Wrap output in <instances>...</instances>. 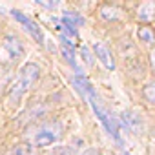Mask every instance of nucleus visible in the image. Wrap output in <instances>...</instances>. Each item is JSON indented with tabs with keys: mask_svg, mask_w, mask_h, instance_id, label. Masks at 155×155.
I'll use <instances>...</instances> for the list:
<instances>
[{
	"mask_svg": "<svg viewBox=\"0 0 155 155\" xmlns=\"http://www.w3.org/2000/svg\"><path fill=\"white\" fill-rule=\"evenodd\" d=\"M38 75H40V69H38L37 64H33V62L26 64V66L20 69L17 81L13 82V86H11V90H9V99H11V101H18L26 91H29V90L33 88V84H35L37 79H38Z\"/></svg>",
	"mask_w": 155,
	"mask_h": 155,
	"instance_id": "obj_1",
	"label": "nucleus"
},
{
	"mask_svg": "<svg viewBox=\"0 0 155 155\" xmlns=\"http://www.w3.org/2000/svg\"><path fill=\"white\" fill-rule=\"evenodd\" d=\"M88 101H90V104H91V108H93V111H95V115L99 117V120L106 126V130L110 131V135L117 140V142H122V139H120V135H119V128H117V122L101 108V104H99V101H97V97H95V91L93 93H90L88 97H86Z\"/></svg>",
	"mask_w": 155,
	"mask_h": 155,
	"instance_id": "obj_2",
	"label": "nucleus"
},
{
	"mask_svg": "<svg viewBox=\"0 0 155 155\" xmlns=\"http://www.w3.org/2000/svg\"><path fill=\"white\" fill-rule=\"evenodd\" d=\"M60 137H62V126L58 122H55V124H48V126L40 128L33 135V142L37 146H49V144L57 142Z\"/></svg>",
	"mask_w": 155,
	"mask_h": 155,
	"instance_id": "obj_3",
	"label": "nucleus"
},
{
	"mask_svg": "<svg viewBox=\"0 0 155 155\" xmlns=\"http://www.w3.org/2000/svg\"><path fill=\"white\" fill-rule=\"evenodd\" d=\"M11 15H13V17H15L22 26H26V29L29 31V35H31L38 44H42V42H44V35H42V29L38 28V24H35L31 18H28L24 13H20V11H17V9H11Z\"/></svg>",
	"mask_w": 155,
	"mask_h": 155,
	"instance_id": "obj_4",
	"label": "nucleus"
},
{
	"mask_svg": "<svg viewBox=\"0 0 155 155\" xmlns=\"http://www.w3.org/2000/svg\"><path fill=\"white\" fill-rule=\"evenodd\" d=\"M122 122H124L126 128L131 130L133 133H140L142 128H144V122H142L140 115L135 113V111H124V113H122Z\"/></svg>",
	"mask_w": 155,
	"mask_h": 155,
	"instance_id": "obj_5",
	"label": "nucleus"
},
{
	"mask_svg": "<svg viewBox=\"0 0 155 155\" xmlns=\"http://www.w3.org/2000/svg\"><path fill=\"white\" fill-rule=\"evenodd\" d=\"M4 48H6V51L9 53V57H11L13 60H18V58L24 55V46H22V42H20L17 37H6Z\"/></svg>",
	"mask_w": 155,
	"mask_h": 155,
	"instance_id": "obj_6",
	"label": "nucleus"
},
{
	"mask_svg": "<svg viewBox=\"0 0 155 155\" xmlns=\"http://www.w3.org/2000/svg\"><path fill=\"white\" fill-rule=\"evenodd\" d=\"M93 51H95L97 58H99V60H101L108 69H115V60H113L111 53L108 51V48H106L102 42H97V44L93 46Z\"/></svg>",
	"mask_w": 155,
	"mask_h": 155,
	"instance_id": "obj_7",
	"label": "nucleus"
},
{
	"mask_svg": "<svg viewBox=\"0 0 155 155\" xmlns=\"http://www.w3.org/2000/svg\"><path fill=\"white\" fill-rule=\"evenodd\" d=\"M60 49H62V55L66 57V60L75 68V69H79V66H77V60H75V55H73V44L66 38V37H60Z\"/></svg>",
	"mask_w": 155,
	"mask_h": 155,
	"instance_id": "obj_8",
	"label": "nucleus"
},
{
	"mask_svg": "<svg viewBox=\"0 0 155 155\" xmlns=\"http://www.w3.org/2000/svg\"><path fill=\"white\" fill-rule=\"evenodd\" d=\"M137 13H139L137 17H139L140 20H144V22L151 20L153 15H155V2H144V4H140V8H139Z\"/></svg>",
	"mask_w": 155,
	"mask_h": 155,
	"instance_id": "obj_9",
	"label": "nucleus"
},
{
	"mask_svg": "<svg viewBox=\"0 0 155 155\" xmlns=\"http://www.w3.org/2000/svg\"><path fill=\"white\" fill-rule=\"evenodd\" d=\"M8 155H38V151H37V148L31 146V144H18V146H15L13 150H9Z\"/></svg>",
	"mask_w": 155,
	"mask_h": 155,
	"instance_id": "obj_10",
	"label": "nucleus"
},
{
	"mask_svg": "<svg viewBox=\"0 0 155 155\" xmlns=\"http://www.w3.org/2000/svg\"><path fill=\"white\" fill-rule=\"evenodd\" d=\"M77 144H81V140H75L73 144H69V146H58L57 150H53V153H49V155H77L79 153V146Z\"/></svg>",
	"mask_w": 155,
	"mask_h": 155,
	"instance_id": "obj_11",
	"label": "nucleus"
},
{
	"mask_svg": "<svg viewBox=\"0 0 155 155\" xmlns=\"http://www.w3.org/2000/svg\"><path fill=\"white\" fill-rule=\"evenodd\" d=\"M62 22H64V24H68V26H71V28H75V26L84 24V18H82L81 15H77V13L66 11V13L62 15Z\"/></svg>",
	"mask_w": 155,
	"mask_h": 155,
	"instance_id": "obj_12",
	"label": "nucleus"
},
{
	"mask_svg": "<svg viewBox=\"0 0 155 155\" xmlns=\"http://www.w3.org/2000/svg\"><path fill=\"white\" fill-rule=\"evenodd\" d=\"M139 38L144 42V44H153L155 42V35L150 28H140L139 29Z\"/></svg>",
	"mask_w": 155,
	"mask_h": 155,
	"instance_id": "obj_13",
	"label": "nucleus"
},
{
	"mask_svg": "<svg viewBox=\"0 0 155 155\" xmlns=\"http://www.w3.org/2000/svg\"><path fill=\"white\" fill-rule=\"evenodd\" d=\"M144 97H146L151 104H155V82H150V84L144 88Z\"/></svg>",
	"mask_w": 155,
	"mask_h": 155,
	"instance_id": "obj_14",
	"label": "nucleus"
},
{
	"mask_svg": "<svg viewBox=\"0 0 155 155\" xmlns=\"http://www.w3.org/2000/svg\"><path fill=\"white\" fill-rule=\"evenodd\" d=\"M82 53H84V60H86V64H88V66H91V57H90V53H88V49H86V48H82Z\"/></svg>",
	"mask_w": 155,
	"mask_h": 155,
	"instance_id": "obj_15",
	"label": "nucleus"
},
{
	"mask_svg": "<svg viewBox=\"0 0 155 155\" xmlns=\"http://www.w3.org/2000/svg\"><path fill=\"white\" fill-rule=\"evenodd\" d=\"M82 155H101V153H99L97 150H86V151H84Z\"/></svg>",
	"mask_w": 155,
	"mask_h": 155,
	"instance_id": "obj_16",
	"label": "nucleus"
},
{
	"mask_svg": "<svg viewBox=\"0 0 155 155\" xmlns=\"http://www.w3.org/2000/svg\"><path fill=\"white\" fill-rule=\"evenodd\" d=\"M150 57H151V68L155 69V49L151 51V55H150Z\"/></svg>",
	"mask_w": 155,
	"mask_h": 155,
	"instance_id": "obj_17",
	"label": "nucleus"
},
{
	"mask_svg": "<svg viewBox=\"0 0 155 155\" xmlns=\"http://www.w3.org/2000/svg\"><path fill=\"white\" fill-rule=\"evenodd\" d=\"M0 86H2V81H0Z\"/></svg>",
	"mask_w": 155,
	"mask_h": 155,
	"instance_id": "obj_18",
	"label": "nucleus"
},
{
	"mask_svg": "<svg viewBox=\"0 0 155 155\" xmlns=\"http://www.w3.org/2000/svg\"><path fill=\"white\" fill-rule=\"evenodd\" d=\"M126 155H130V153H126Z\"/></svg>",
	"mask_w": 155,
	"mask_h": 155,
	"instance_id": "obj_19",
	"label": "nucleus"
}]
</instances>
